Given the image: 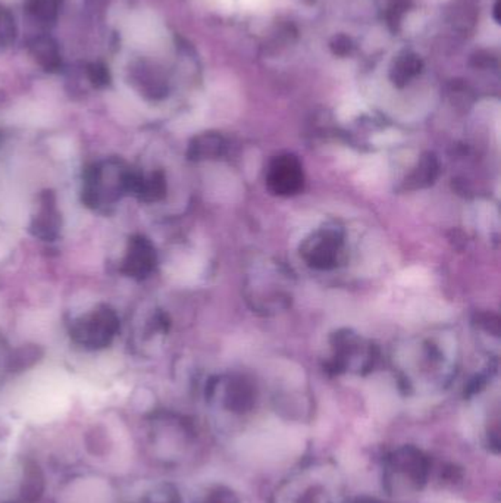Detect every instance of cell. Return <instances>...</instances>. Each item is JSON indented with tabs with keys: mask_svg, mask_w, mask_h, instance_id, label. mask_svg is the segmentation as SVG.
<instances>
[{
	"mask_svg": "<svg viewBox=\"0 0 501 503\" xmlns=\"http://www.w3.org/2000/svg\"><path fill=\"white\" fill-rule=\"evenodd\" d=\"M120 330L121 320L117 310L102 305L72 322L69 336L77 346L87 351H100L113 343Z\"/></svg>",
	"mask_w": 501,
	"mask_h": 503,
	"instance_id": "6da1fadb",
	"label": "cell"
},
{
	"mask_svg": "<svg viewBox=\"0 0 501 503\" xmlns=\"http://www.w3.org/2000/svg\"><path fill=\"white\" fill-rule=\"evenodd\" d=\"M423 61L418 53L403 50L392 58L390 65V79L396 88L403 89L423 72Z\"/></svg>",
	"mask_w": 501,
	"mask_h": 503,
	"instance_id": "5b68a950",
	"label": "cell"
},
{
	"mask_svg": "<svg viewBox=\"0 0 501 503\" xmlns=\"http://www.w3.org/2000/svg\"><path fill=\"white\" fill-rule=\"evenodd\" d=\"M155 267L156 250L153 243L144 236H132L120 262V273L132 280H144L155 271Z\"/></svg>",
	"mask_w": 501,
	"mask_h": 503,
	"instance_id": "3957f363",
	"label": "cell"
},
{
	"mask_svg": "<svg viewBox=\"0 0 501 503\" xmlns=\"http://www.w3.org/2000/svg\"><path fill=\"white\" fill-rule=\"evenodd\" d=\"M494 19L497 21V24H500V0H497V2H496V5H494Z\"/></svg>",
	"mask_w": 501,
	"mask_h": 503,
	"instance_id": "4fadbf2b",
	"label": "cell"
},
{
	"mask_svg": "<svg viewBox=\"0 0 501 503\" xmlns=\"http://www.w3.org/2000/svg\"><path fill=\"white\" fill-rule=\"evenodd\" d=\"M46 478L42 466L33 459H26L21 466L19 487L12 503H38L45 496Z\"/></svg>",
	"mask_w": 501,
	"mask_h": 503,
	"instance_id": "277c9868",
	"label": "cell"
},
{
	"mask_svg": "<svg viewBox=\"0 0 501 503\" xmlns=\"http://www.w3.org/2000/svg\"><path fill=\"white\" fill-rule=\"evenodd\" d=\"M411 0H390L389 12H387V21L392 30H399L402 19H403L404 14L409 9Z\"/></svg>",
	"mask_w": 501,
	"mask_h": 503,
	"instance_id": "30bf717a",
	"label": "cell"
},
{
	"mask_svg": "<svg viewBox=\"0 0 501 503\" xmlns=\"http://www.w3.org/2000/svg\"><path fill=\"white\" fill-rule=\"evenodd\" d=\"M206 503H237L230 492H215L209 496Z\"/></svg>",
	"mask_w": 501,
	"mask_h": 503,
	"instance_id": "7c38bea8",
	"label": "cell"
},
{
	"mask_svg": "<svg viewBox=\"0 0 501 503\" xmlns=\"http://www.w3.org/2000/svg\"><path fill=\"white\" fill-rule=\"evenodd\" d=\"M16 19L8 9L0 6V46H9L16 40Z\"/></svg>",
	"mask_w": 501,
	"mask_h": 503,
	"instance_id": "9c48e42d",
	"label": "cell"
},
{
	"mask_svg": "<svg viewBox=\"0 0 501 503\" xmlns=\"http://www.w3.org/2000/svg\"><path fill=\"white\" fill-rule=\"evenodd\" d=\"M26 11L38 23H52L57 18L61 0H26Z\"/></svg>",
	"mask_w": 501,
	"mask_h": 503,
	"instance_id": "52a82bcc",
	"label": "cell"
},
{
	"mask_svg": "<svg viewBox=\"0 0 501 503\" xmlns=\"http://www.w3.org/2000/svg\"><path fill=\"white\" fill-rule=\"evenodd\" d=\"M62 214L57 196L52 190L38 194L36 211L31 216L30 231L43 242H55L61 236Z\"/></svg>",
	"mask_w": 501,
	"mask_h": 503,
	"instance_id": "7a4b0ae2",
	"label": "cell"
},
{
	"mask_svg": "<svg viewBox=\"0 0 501 503\" xmlns=\"http://www.w3.org/2000/svg\"><path fill=\"white\" fill-rule=\"evenodd\" d=\"M86 445L89 452L93 455H98V456H102L105 455L110 447L112 446L110 437L106 435L103 430L100 428H93L86 437Z\"/></svg>",
	"mask_w": 501,
	"mask_h": 503,
	"instance_id": "ba28073f",
	"label": "cell"
},
{
	"mask_svg": "<svg viewBox=\"0 0 501 503\" xmlns=\"http://www.w3.org/2000/svg\"><path fill=\"white\" fill-rule=\"evenodd\" d=\"M329 49H331V52L334 53L336 57L349 58L355 52L356 46L355 42H353L349 36L341 33V35H336L331 38Z\"/></svg>",
	"mask_w": 501,
	"mask_h": 503,
	"instance_id": "8fae6325",
	"label": "cell"
},
{
	"mask_svg": "<svg viewBox=\"0 0 501 503\" xmlns=\"http://www.w3.org/2000/svg\"><path fill=\"white\" fill-rule=\"evenodd\" d=\"M31 55L47 71H55L61 65V53L52 38H35L30 45Z\"/></svg>",
	"mask_w": 501,
	"mask_h": 503,
	"instance_id": "8992f818",
	"label": "cell"
}]
</instances>
